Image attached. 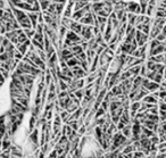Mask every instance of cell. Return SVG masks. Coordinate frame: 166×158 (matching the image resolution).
I'll list each match as a JSON object with an SVG mask.
<instances>
[{
  "label": "cell",
  "instance_id": "1",
  "mask_svg": "<svg viewBox=\"0 0 166 158\" xmlns=\"http://www.w3.org/2000/svg\"><path fill=\"white\" fill-rule=\"evenodd\" d=\"M93 25H83L82 31H81V38L85 41H89L90 39H92L95 35H93Z\"/></svg>",
  "mask_w": 166,
  "mask_h": 158
},
{
  "label": "cell",
  "instance_id": "2",
  "mask_svg": "<svg viewBox=\"0 0 166 158\" xmlns=\"http://www.w3.org/2000/svg\"><path fill=\"white\" fill-rule=\"evenodd\" d=\"M125 11H129V13H133V14H140L141 13V8H140V5L139 2H135V1H131L128 2L126 7H125Z\"/></svg>",
  "mask_w": 166,
  "mask_h": 158
},
{
  "label": "cell",
  "instance_id": "3",
  "mask_svg": "<svg viewBox=\"0 0 166 158\" xmlns=\"http://www.w3.org/2000/svg\"><path fill=\"white\" fill-rule=\"evenodd\" d=\"M65 38H66V39H68L70 41H72L73 43H80V45H81L83 41H84V40H83L81 36H79V34H76L75 32L71 31V30L66 32V35H65Z\"/></svg>",
  "mask_w": 166,
  "mask_h": 158
},
{
  "label": "cell",
  "instance_id": "4",
  "mask_svg": "<svg viewBox=\"0 0 166 158\" xmlns=\"http://www.w3.org/2000/svg\"><path fill=\"white\" fill-rule=\"evenodd\" d=\"M135 40H137V43L139 47H141L147 41H148V35L147 34H144L143 32L141 31H138V30H135Z\"/></svg>",
  "mask_w": 166,
  "mask_h": 158
},
{
  "label": "cell",
  "instance_id": "5",
  "mask_svg": "<svg viewBox=\"0 0 166 158\" xmlns=\"http://www.w3.org/2000/svg\"><path fill=\"white\" fill-rule=\"evenodd\" d=\"M60 55V59H63V60H65V62H67L68 59H71L72 57H74L73 55V52L71 51V49L70 48H65V49H61L59 52Z\"/></svg>",
  "mask_w": 166,
  "mask_h": 158
},
{
  "label": "cell",
  "instance_id": "6",
  "mask_svg": "<svg viewBox=\"0 0 166 158\" xmlns=\"http://www.w3.org/2000/svg\"><path fill=\"white\" fill-rule=\"evenodd\" d=\"M40 13V11H39ZM39 13H36V11H26L30 21H31V24H32V27L36 29V26L38 25V16H39Z\"/></svg>",
  "mask_w": 166,
  "mask_h": 158
},
{
  "label": "cell",
  "instance_id": "7",
  "mask_svg": "<svg viewBox=\"0 0 166 158\" xmlns=\"http://www.w3.org/2000/svg\"><path fill=\"white\" fill-rule=\"evenodd\" d=\"M166 52V47L164 45V42H162L159 45H157L155 49L150 50V56H155V55H160V54H164Z\"/></svg>",
  "mask_w": 166,
  "mask_h": 158
},
{
  "label": "cell",
  "instance_id": "8",
  "mask_svg": "<svg viewBox=\"0 0 166 158\" xmlns=\"http://www.w3.org/2000/svg\"><path fill=\"white\" fill-rule=\"evenodd\" d=\"M84 14H85V10L81 8V9H79V10H75L73 14H72L71 18L74 21V22H79L81 18H82L83 16H84Z\"/></svg>",
  "mask_w": 166,
  "mask_h": 158
},
{
  "label": "cell",
  "instance_id": "9",
  "mask_svg": "<svg viewBox=\"0 0 166 158\" xmlns=\"http://www.w3.org/2000/svg\"><path fill=\"white\" fill-rule=\"evenodd\" d=\"M82 27L83 25L81 24L80 22H73L71 23V25H70V30L73 31V32H75L76 34H80L81 33V31H82Z\"/></svg>",
  "mask_w": 166,
  "mask_h": 158
},
{
  "label": "cell",
  "instance_id": "10",
  "mask_svg": "<svg viewBox=\"0 0 166 158\" xmlns=\"http://www.w3.org/2000/svg\"><path fill=\"white\" fill-rule=\"evenodd\" d=\"M70 49H71V51L73 52L74 56H75V55H79V54H81L82 51H84L82 45H80V43H74L72 47H70Z\"/></svg>",
  "mask_w": 166,
  "mask_h": 158
},
{
  "label": "cell",
  "instance_id": "11",
  "mask_svg": "<svg viewBox=\"0 0 166 158\" xmlns=\"http://www.w3.org/2000/svg\"><path fill=\"white\" fill-rule=\"evenodd\" d=\"M66 64H67V66L70 68L74 67V66H76V65H80L81 64V62L76 58V57H72L71 59H68L67 62H66Z\"/></svg>",
  "mask_w": 166,
  "mask_h": 158
},
{
  "label": "cell",
  "instance_id": "12",
  "mask_svg": "<svg viewBox=\"0 0 166 158\" xmlns=\"http://www.w3.org/2000/svg\"><path fill=\"white\" fill-rule=\"evenodd\" d=\"M143 102H147V103H157V98L154 97L153 94H147L142 98Z\"/></svg>",
  "mask_w": 166,
  "mask_h": 158
},
{
  "label": "cell",
  "instance_id": "13",
  "mask_svg": "<svg viewBox=\"0 0 166 158\" xmlns=\"http://www.w3.org/2000/svg\"><path fill=\"white\" fill-rule=\"evenodd\" d=\"M160 32H162L160 29H158L157 26H153V27L150 29V32H149V34H150V39H156V36L160 33Z\"/></svg>",
  "mask_w": 166,
  "mask_h": 158
},
{
  "label": "cell",
  "instance_id": "14",
  "mask_svg": "<svg viewBox=\"0 0 166 158\" xmlns=\"http://www.w3.org/2000/svg\"><path fill=\"white\" fill-rule=\"evenodd\" d=\"M30 140L32 143H34L38 146V130L36 129H33L32 130V133L30 134Z\"/></svg>",
  "mask_w": 166,
  "mask_h": 158
},
{
  "label": "cell",
  "instance_id": "15",
  "mask_svg": "<svg viewBox=\"0 0 166 158\" xmlns=\"http://www.w3.org/2000/svg\"><path fill=\"white\" fill-rule=\"evenodd\" d=\"M110 92H112V94H113L114 97H117V96H119V94H122V93H123L121 85H114Z\"/></svg>",
  "mask_w": 166,
  "mask_h": 158
},
{
  "label": "cell",
  "instance_id": "16",
  "mask_svg": "<svg viewBox=\"0 0 166 158\" xmlns=\"http://www.w3.org/2000/svg\"><path fill=\"white\" fill-rule=\"evenodd\" d=\"M72 22H73V20L71 17H63L61 18V25L65 26L67 30H70V25H71Z\"/></svg>",
  "mask_w": 166,
  "mask_h": 158
},
{
  "label": "cell",
  "instance_id": "17",
  "mask_svg": "<svg viewBox=\"0 0 166 158\" xmlns=\"http://www.w3.org/2000/svg\"><path fill=\"white\" fill-rule=\"evenodd\" d=\"M23 31L29 39H32L33 35L36 34V29H33V27H31V29H23Z\"/></svg>",
  "mask_w": 166,
  "mask_h": 158
},
{
  "label": "cell",
  "instance_id": "18",
  "mask_svg": "<svg viewBox=\"0 0 166 158\" xmlns=\"http://www.w3.org/2000/svg\"><path fill=\"white\" fill-rule=\"evenodd\" d=\"M128 20H129V24L134 26L135 25V20H137V14L128 13Z\"/></svg>",
  "mask_w": 166,
  "mask_h": 158
},
{
  "label": "cell",
  "instance_id": "19",
  "mask_svg": "<svg viewBox=\"0 0 166 158\" xmlns=\"http://www.w3.org/2000/svg\"><path fill=\"white\" fill-rule=\"evenodd\" d=\"M50 2L51 1H49V0H39V3H40V8L42 9V10H47V8L49 7V5H50Z\"/></svg>",
  "mask_w": 166,
  "mask_h": 158
},
{
  "label": "cell",
  "instance_id": "20",
  "mask_svg": "<svg viewBox=\"0 0 166 158\" xmlns=\"http://www.w3.org/2000/svg\"><path fill=\"white\" fill-rule=\"evenodd\" d=\"M17 40H18V43H24L25 41H27V40H29V38L26 36V34L24 33V31H22L21 33L18 34V36H17Z\"/></svg>",
  "mask_w": 166,
  "mask_h": 158
},
{
  "label": "cell",
  "instance_id": "21",
  "mask_svg": "<svg viewBox=\"0 0 166 158\" xmlns=\"http://www.w3.org/2000/svg\"><path fill=\"white\" fill-rule=\"evenodd\" d=\"M146 67H147V69H148V71H156L157 63H155V62H153V60H148V63H147Z\"/></svg>",
  "mask_w": 166,
  "mask_h": 158
},
{
  "label": "cell",
  "instance_id": "22",
  "mask_svg": "<svg viewBox=\"0 0 166 158\" xmlns=\"http://www.w3.org/2000/svg\"><path fill=\"white\" fill-rule=\"evenodd\" d=\"M64 5H65V3H56V15H58V16H59L60 14L63 13Z\"/></svg>",
  "mask_w": 166,
  "mask_h": 158
},
{
  "label": "cell",
  "instance_id": "23",
  "mask_svg": "<svg viewBox=\"0 0 166 158\" xmlns=\"http://www.w3.org/2000/svg\"><path fill=\"white\" fill-rule=\"evenodd\" d=\"M141 32H143L144 34L149 35V32H150V24H142V30Z\"/></svg>",
  "mask_w": 166,
  "mask_h": 158
},
{
  "label": "cell",
  "instance_id": "24",
  "mask_svg": "<svg viewBox=\"0 0 166 158\" xmlns=\"http://www.w3.org/2000/svg\"><path fill=\"white\" fill-rule=\"evenodd\" d=\"M162 43L160 41H158L157 39H151V42H150V50H153V49H155L157 45H159Z\"/></svg>",
  "mask_w": 166,
  "mask_h": 158
},
{
  "label": "cell",
  "instance_id": "25",
  "mask_svg": "<svg viewBox=\"0 0 166 158\" xmlns=\"http://www.w3.org/2000/svg\"><path fill=\"white\" fill-rule=\"evenodd\" d=\"M36 116H32V117H31V120H30V130H31V131L34 129V126H36Z\"/></svg>",
  "mask_w": 166,
  "mask_h": 158
},
{
  "label": "cell",
  "instance_id": "26",
  "mask_svg": "<svg viewBox=\"0 0 166 158\" xmlns=\"http://www.w3.org/2000/svg\"><path fill=\"white\" fill-rule=\"evenodd\" d=\"M97 21H98V23H99V25H100V24H106L107 17H104V16H98V15H97Z\"/></svg>",
  "mask_w": 166,
  "mask_h": 158
},
{
  "label": "cell",
  "instance_id": "27",
  "mask_svg": "<svg viewBox=\"0 0 166 158\" xmlns=\"http://www.w3.org/2000/svg\"><path fill=\"white\" fill-rule=\"evenodd\" d=\"M117 157H119V151L117 150H114L113 152L106 155V158H117Z\"/></svg>",
  "mask_w": 166,
  "mask_h": 158
},
{
  "label": "cell",
  "instance_id": "28",
  "mask_svg": "<svg viewBox=\"0 0 166 158\" xmlns=\"http://www.w3.org/2000/svg\"><path fill=\"white\" fill-rule=\"evenodd\" d=\"M96 14H97L98 16H104V17H108V16H109V14H108L104 8H103V9H100L99 11H97Z\"/></svg>",
  "mask_w": 166,
  "mask_h": 158
},
{
  "label": "cell",
  "instance_id": "29",
  "mask_svg": "<svg viewBox=\"0 0 166 158\" xmlns=\"http://www.w3.org/2000/svg\"><path fill=\"white\" fill-rule=\"evenodd\" d=\"M75 93V97L77 98V99H82V97H83V90H81V89H77V90H75L74 91Z\"/></svg>",
  "mask_w": 166,
  "mask_h": 158
},
{
  "label": "cell",
  "instance_id": "30",
  "mask_svg": "<svg viewBox=\"0 0 166 158\" xmlns=\"http://www.w3.org/2000/svg\"><path fill=\"white\" fill-rule=\"evenodd\" d=\"M159 121L165 122L166 121V112L165 110H159Z\"/></svg>",
  "mask_w": 166,
  "mask_h": 158
},
{
  "label": "cell",
  "instance_id": "31",
  "mask_svg": "<svg viewBox=\"0 0 166 158\" xmlns=\"http://www.w3.org/2000/svg\"><path fill=\"white\" fill-rule=\"evenodd\" d=\"M72 16V7H67V9L64 11V17H71Z\"/></svg>",
  "mask_w": 166,
  "mask_h": 158
},
{
  "label": "cell",
  "instance_id": "32",
  "mask_svg": "<svg viewBox=\"0 0 166 158\" xmlns=\"http://www.w3.org/2000/svg\"><path fill=\"white\" fill-rule=\"evenodd\" d=\"M156 39H157L158 41H160V42H164V41L166 40V36L163 33H162V32H160V33H159L158 35H157V36H156Z\"/></svg>",
  "mask_w": 166,
  "mask_h": 158
},
{
  "label": "cell",
  "instance_id": "33",
  "mask_svg": "<svg viewBox=\"0 0 166 158\" xmlns=\"http://www.w3.org/2000/svg\"><path fill=\"white\" fill-rule=\"evenodd\" d=\"M140 75L146 78V75H147V67L146 66H141V68H140Z\"/></svg>",
  "mask_w": 166,
  "mask_h": 158
},
{
  "label": "cell",
  "instance_id": "34",
  "mask_svg": "<svg viewBox=\"0 0 166 158\" xmlns=\"http://www.w3.org/2000/svg\"><path fill=\"white\" fill-rule=\"evenodd\" d=\"M162 33H163V34H164V35L166 36V24L164 25V27L162 29Z\"/></svg>",
  "mask_w": 166,
  "mask_h": 158
},
{
  "label": "cell",
  "instance_id": "35",
  "mask_svg": "<svg viewBox=\"0 0 166 158\" xmlns=\"http://www.w3.org/2000/svg\"><path fill=\"white\" fill-rule=\"evenodd\" d=\"M84 131H85V126H82V127L80 129V134H83V133H84Z\"/></svg>",
  "mask_w": 166,
  "mask_h": 158
},
{
  "label": "cell",
  "instance_id": "36",
  "mask_svg": "<svg viewBox=\"0 0 166 158\" xmlns=\"http://www.w3.org/2000/svg\"><path fill=\"white\" fill-rule=\"evenodd\" d=\"M163 76L166 79V66H165V69H164V73H163Z\"/></svg>",
  "mask_w": 166,
  "mask_h": 158
},
{
  "label": "cell",
  "instance_id": "37",
  "mask_svg": "<svg viewBox=\"0 0 166 158\" xmlns=\"http://www.w3.org/2000/svg\"><path fill=\"white\" fill-rule=\"evenodd\" d=\"M163 55H164V63H166V52H164Z\"/></svg>",
  "mask_w": 166,
  "mask_h": 158
},
{
  "label": "cell",
  "instance_id": "38",
  "mask_svg": "<svg viewBox=\"0 0 166 158\" xmlns=\"http://www.w3.org/2000/svg\"><path fill=\"white\" fill-rule=\"evenodd\" d=\"M147 1H149V0H147Z\"/></svg>",
  "mask_w": 166,
  "mask_h": 158
}]
</instances>
